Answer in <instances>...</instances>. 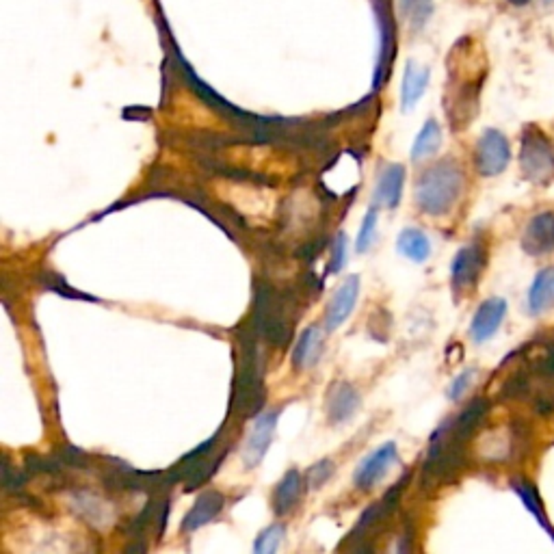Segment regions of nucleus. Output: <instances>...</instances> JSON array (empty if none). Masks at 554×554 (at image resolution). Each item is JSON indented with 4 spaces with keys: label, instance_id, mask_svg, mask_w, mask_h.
Wrapping results in <instances>:
<instances>
[{
    "label": "nucleus",
    "instance_id": "obj_13",
    "mask_svg": "<svg viewBox=\"0 0 554 554\" xmlns=\"http://www.w3.org/2000/svg\"><path fill=\"white\" fill-rule=\"evenodd\" d=\"M403 185H405V167L400 163H392L386 165L381 169L379 178H377L375 185V204L381 206V208L394 210L403 197Z\"/></svg>",
    "mask_w": 554,
    "mask_h": 554
},
{
    "label": "nucleus",
    "instance_id": "obj_29",
    "mask_svg": "<svg viewBox=\"0 0 554 554\" xmlns=\"http://www.w3.org/2000/svg\"><path fill=\"white\" fill-rule=\"evenodd\" d=\"M506 3L511 5V7H517V9H524V7H528L530 3H533V0H506Z\"/></svg>",
    "mask_w": 554,
    "mask_h": 554
},
{
    "label": "nucleus",
    "instance_id": "obj_3",
    "mask_svg": "<svg viewBox=\"0 0 554 554\" xmlns=\"http://www.w3.org/2000/svg\"><path fill=\"white\" fill-rule=\"evenodd\" d=\"M487 264V247L483 240H473L455 253L451 262V286L457 297L473 293Z\"/></svg>",
    "mask_w": 554,
    "mask_h": 554
},
{
    "label": "nucleus",
    "instance_id": "obj_2",
    "mask_svg": "<svg viewBox=\"0 0 554 554\" xmlns=\"http://www.w3.org/2000/svg\"><path fill=\"white\" fill-rule=\"evenodd\" d=\"M520 169L533 185H550L554 180V145L539 126L524 128L520 141Z\"/></svg>",
    "mask_w": 554,
    "mask_h": 554
},
{
    "label": "nucleus",
    "instance_id": "obj_11",
    "mask_svg": "<svg viewBox=\"0 0 554 554\" xmlns=\"http://www.w3.org/2000/svg\"><path fill=\"white\" fill-rule=\"evenodd\" d=\"M68 506L74 511L76 516L82 517V520L90 522L91 527H98V528L109 527L115 517L113 506L91 492H69Z\"/></svg>",
    "mask_w": 554,
    "mask_h": 554
},
{
    "label": "nucleus",
    "instance_id": "obj_7",
    "mask_svg": "<svg viewBox=\"0 0 554 554\" xmlns=\"http://www.w3.org/2000/svg\"><path fill=\"white\" fill-rule=\"evenodd\" d=\"M505 316H506V302L503 297L485 299V302L476 308L473 323H470L468 329L470 338H473L476 345L487 343L489 338L496 336L500 325H503Z\"/></svg>",
    "mask_w": 554,
    "mask_h": 554
},
{
    "label": "nucleus",
    "instance_id": "obj_16",
    "mask_svg": "<svg viewBox=\"0 0 554 554\" xmlns=\"http://www.w3.org/2000/svg\"><path fill=\"white\" fill-rule=\"evenodd\" d=\"M429 79H431L429 68L418 66L416 61H408L403 72V82H400V104H403V111H411L421 102V98L429 87Z\"/></svg>",
    "mask_w": 554,
    "mask_h": 554
},
{
    "label": "nucleus",
    "instance_id": "obj_26",
    "mask_svg": "<svg viewBox=\"0 0 554 554\" xmlns=\"http://www.w3.org/2000/svg\"><path fill=\"white\" fill-rule=\"evenodd\" d=\"M334 473H336L334 462H329V459H321V462H316L314 465H312V468L308 470V474H305V485H308L310 489H321Z\"/></svg>",
    "mask_w": 554,
    "mask_h": 554
},
{
    "label": "nucleus",
    "instance_id": "obj_24",
    "mask_svg": "<svg viewBox=\"0 0 554 554\" xmlns=\"http://www.w3.org/2000/svg\"><path fill=\"white\" fill-rule=\"evenodd\" d=\"M377 223H379V206L373 204L368 208L367 215H364L362 219V228H359L357 232V240H356V250L359 253L368 251L370 245H373L375 234H377Z\"/></svg>",
    "mask_w": 554,
    "mask_h": 554
},
{
    "label": "nucleus",
    "instance_id": "obj_4",
    "mask_svg": "<svg viewBox=\"0 0 554 554\" xmlns=\"http://www.w3.org/2000/svg\"><path fill=\"white\" fill-rule=\"evenodd\" d=\"M511 161L509 139L496 128H487L474 147V167L483 178L503 174Z\"/></svg>",
    "mask_w": 554,
    "mask_h": 554
},
{
    "label": "nucleus",
    "instance_id": "obj_14",
    "mask_svg": "<svg viewBox=\"0 0 554 554\" xmlns=\"http://www.w3.org/2000/svg\"><path fill=\"white\" fill-rule=\"evenodd\" d=\"M323 329L318 325L305 327L293 346V367L297 370H310L316 367L323 356Z\"/></svg>",
    "mask_w": 554,
    "mask_h": 554
},
{
    "label": "nucleus",
    "instance_id": "obj_12",
    "mask_svg": "<svg viewBox=\"0 0 554 554\" xmlns=\"http://www.w3.org/2000/svg\"><path fill=\"white\" fill-rule=\"evenodd\" d=\"M359 403H362V397H359V392L349 381H336L327 390V400H325L327 421L332 424L351 421V416L357 411Z\"/></svg>",
    "mask_w": 554,
    "mask_h": 554
},
{
    "label": "nucleus",
    "instance_id": "obj_25",
    "mask_svg": "<svg viewBox=\"0 0 554 554\" xmlns=\"http://www.w3.org/2000/svg\"><path fill=\"white\" fill-rule=\"evenodd\" d=\"M284 535H286L284 524H271V527H267L261 535H258L256 544H253V552H262V554L275 552L277 548L282 546V541H284Z\"/></svg>",
    "mask_w": 554,
    "mask_h": 554
},
{
    "label": "nucleus",
    "instance_id": "obj_10",
    "mask_svg": "<svg viewBox=\"0 0 554 554\" xmlns=\"http://www.w3.org/2000/svg\"><path fill=\"white\" fill-rule=\"evenodd\" d=\"M375 3V14L377 22H379V57H377V68H375V90L386 82L388 72H390L392 57H394V28H392V17L388 16L386 3L383 0H373Z\"/></svg>",
    "mask_w": 554,
    "mask_h": 554
},
{
    "label": "nucleus",
    "instance_id": "obj_28",
    "mask_svg": "<svg viewBox=\"0 0 554 554\" xmlns=\"http://www.w3.org/2000/svg\"><path fill=\"white\" fill-rule=\"evenodd\" d=\"M473 379H474V370H463V373H459L455 379L451 381L449 386V399L451 400H459L463 397L465 392H468V388L473 386Z\"/></svg>",
    "mask_w": 554,
    "mask_h": 554
},
{
    "label": "nucleus",
    "instance_id": "obj_20",
    "mask_svg": "<svg viewBox=\"0 0 554 554\" xmlns=\"http://www.w3.org/2000/svg\"><path fill=\"white\" fill-rule=\"evenodd\" d=\"M511 489H514L517 496H520L522 505L528 509V514L533 516L535 520L539 522V527L548 530V535L554 539V528L550 527V522H548V516L544 514V506H541V498L533 483L527 479H514L511 481Z\"/></svg>",
    "mask_w": 554,
    "mask_h": 554
},
{
    "label": "nucleus",
    "instance_id": "obj_30",
    "mask_svg": "<svg viewBox=\"0 0 554 554\" xmlns=\"http://www.w3.org/2000/svg\"><path fill=\"white\" fill-rule=\"evenodd\" d=\"M544 3H546V5H550V3H554V0H544Z\"/></svg>",
    "mask_w": 554,
    "mask_h": 554
},
{
    "label": "nucleus",
    "instance_id": "obj_21",
    "mask_svg": "<svg viewBox=\"0 0 554 554\" xmlns=\"http://www.w3.org/2000/svg\"><path fill=\"white\" fill-rule=\"evenodd\" d=\"M440 145H442V128H440V123L431 117V120L424 122L421 133L416 134L414 145H411V152H410L411 161L421 163V161H424V158L433 156L435 152L440 150Z\"/></svg>",
    "mask_w": 554,
    "mask_h": 554
},
{
    "label": "nucleus",
    "instance_id": "obj_15",
    "mask_svg": "<svg viewBox=\"0 0 554 554\" xmlns=\"http://www.w3.org/2000/svg\"><path fill=\"white\" fill-rule=\"evenodd\" d=\"M223 503H226V498H223L221 492H215V489L204 492L202 496L196 500L193 509L185 516V522H182V533H193V530L202 528L208 522L215 520V517L221 514Z\"/></svg>",
    "mask_w": 554,
    "mask_h": 554
},
{
    "label": "nucleus",
    "instance_id": "obj_18",
    "mask_svg": "<svg viewBox=\"0 0 554 554\" xmlns=\"http://www.w3.org/2000/svg\"><path fill=\"white\" fill-rule=\"evenodd\" d=\"M528 310L530 314H544L554 308V267L541 269L535 275L533 284L528 288Z\"/></svg>",
    "mask_w": 554,
    "mask_h": 554
},
{
    "label": "nucleus",
    "instance_id": "obj_17",
    "mask_svg": "<svg viewBox=\"0 0 554 554\" xmlns=\"http://www.w3.org/2000/svg\"><path fill=\"white\" fill-rule=\"evenodd\" d=\"M302 474L299 470L291 468L288 473L282 476L280 483H277L273 489V511L275 516H286L297 506L299 498H302Z\"/></svg>",
    "mask_w": 554,
    "mask_h": 554
},
{
    "label": "nucleus",
    "instance_id": "obj_5",
    "mask_svg": "<svg viewBox=\"0 0 554 554\" xmlns=\"http://www.w3.org/2000/svg\"><path fill=\"white\" fill-rule=\"evenodd\" d=\"M399 462V446L394 442H386L379 449L368 453L362 462L357 463L356 473H353V485L362 492H370V489L379 485L390 473L392 465Z\"/></svg>",
    "mask_w": 554,
    "mask_h": 554
},
{
    "label": "nucleus",
    "instance_id": "obj_6",
    "mask_svg": "<svg viewBox=\"0 0 554 554\" xmlns=\"http://www.w3.org/2000/svg\"><path fill=\"white\" fill-rule=\"evenodd\" d=\"M277 427V411H264L253 421L250 433H247L245 446H243V463L247 470H253L261 465V462L267 455L271 442H273Z\"/></svg>",
    "mask_w": 554,
    "mask_h": 554
},
{
    "label": "nucleus",
    "instance_id": "obj_22",
    "mask_svg": "<svg viewBox=\"0 0 554 554\" xmlns=\"http://www.w3.org/2000/svg\"><path fill=\"white\" fill-rule=\"evenodd\" d=\"M400 489H403V485H394L390 489V492H388L386 496H383L379 500V503L373 505V506H368L367 514H362V517H359V522H357V527H356V533H359V530H367L370 527V524L379 522L381 517H386L388 514H390V511L394 509V505L399 503Z\"/></svg>",
    "mask_w": 554,
    "mask_h": 554
},
{
    "label": "nucleus",
    "instance_id": "obj_1",
    "mask_svg": "<svg viewBox=\"0 0 554 554\" xmlns=\"http://www.w3.org/2000/svg\"><path fill=\"white\" fill-rule=\"evenodd\" d=\"M465 186L462 165L453 158L433 163L416 180L414 202L429 217H444L455 208Z\"/></svg>",
    "mask_w": 554,
    "mask_h": 554
},
{
    "label": "nucleus",
    "instance_id": "obj_23",
    "mask_svg": "<svg viewBox=\"0 0 554 554\" xmlns=\"http://www.w3.org/2000/svg\"><path fill=\"white\" fill-rule=\"evenodd\" d=\"M399 7L408 17L411 31H422L429 17L433 16V0H399Z\"/></svg>",
    "mask_w": 554,
    "mask_h": 554
},
{
    "label": "nucleus",
    "instance_id": "obj_9",
    "mask_svg": "<svg viewBox=\"0 0 554 554\" xmlns=\"http://www.w3.org/2000/svg\"><path fill=\"white\" fill-rule=\"evenodd\" d=\"M359 297V275H349L343 280V284L336 288L334 297L329 299L325 310V332H336L346 318L351 316Z\"/></svg>",
    "mask_w": 554,
    "mask_h": 554
},
{
    "label": "nucleus",
    "instance_id": "obj_8",
    "mask_svg": "<svg viewBox=\"0 0 554 554\" xmlns=\"http://www.w3.org/2000/svg\"><path fill=\"white\" fill-rule=\"evenodd\" d=\"M522 247L528 256H548L554 251V210L538 212L527 223L522 234Z\"/></svg>",
    "mask_w": 554,
    "mask_h": 554
},
{
    "label": "nucleus",
    "instance_id": "obj_27",
    "mask_svg": "<svg viewBox=\"0 0 554 554\" xmlns=\"http://www.w3.org/2000/svg\"><path fill=\"white\" fill-rule=\"evenodd\" d=\"M346 262V234L338 232L332 243V258H329V273H338Z\"/></svg>",
    "mask_w": 554,
    "mask_h": 554
},
{
    "label": "nucleus",
    "instance_id": "obj_19",
    "mask_svg": "<svg viewBox=\"0 0 554 554\" xmlns=\"http://www.w3.org/2000/svg\"><path fill=\"white\" fill-rule=\"evenodd\" d=\"M397 251L408 261L422 264L431 256V240L421 228H405L397 239Z\"/></svg>",
    "mask_w": 554,
    "mask_h": 554
}]
</instances>
